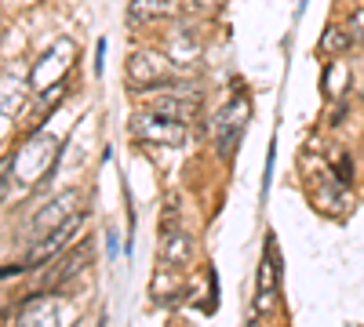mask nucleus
Masks as SVG:
<instances>
[{
	"instance_id": "nucleus-1",
	"label": "nucleus",
	"mask_w": 364,
	"mask_h": 327,
	"mask_svg": "<svg viewBox=\"0 0 364 327\" xmlns=\"http://www.w3.org/2000/svg\"><path fill=\"white\" fill-rule=\"evenodd\" d=\"M175 62L168 58V51L157 48H142L128 58V87L132 92H161V87L175 84Z\"/></svg>"
},
{
	"instance_id": "nucleus-2",
	"label": "nucleus",
	"mask_w": 364,
	"mask_h": 327,
	"mask_svg": "<svg viewBox=\"0 0 364 327\" xmlns=\"http://www.w3.org/2000/svg\"><path fill=\"white\" fill-rule=\"evenodd\" d=\"M248 116H252V99L245 92H237L215 116L211 124V138H215V153L223 160H230L237 153V142L245 138V128H248Z\"/></svg>"
},
{
	"instance_id": "nucleus-3",
	"label": "nucleus",
	"mask_w": 364,
	"mask_h": 327,
	"mask_svg": "<svg viewBox=\"0 0 364 327\" xmlns=\"http://www.w3.org/2000/svg\"><path fill=\"white\" fill-rule=\"evenodd\" d=\"M87 222V215H70L58 229H51V233H44V236H37V244L29 248V255H26V270H41L44 262H51L55 255H63L70 244H73V236L80 233V226Z\"/></svg>"
},
{
	"instance_id": "nucleus-4",
	"label": "nucleus",
	"mask_w": 364,
	"mask_h": 327,
	"mask_svg": "<svg viewBox=\"0 0 364 327\" xmlns=\"http://www.w3.org/2000/svg\"><path fill=\"white\" fill-rule=\"evenodd\" d=\"M77 58V44L73 40H55L41 58H37V70H33V77H29V84L37 87V92H44V87H55L58 80L66 77V70H70V62Z\"/></svg>"
},
{
	"instance_id": "nucleus-5",
	"label": "nucleus",
	"mask_w": 364,
	"mask_h": 327,
	"mask_svg": "<svg viewBox=\"0 0 364 327\" xmlns=\"http://www.w3.org/2000/svg\"><path fill=\"white\" fill-rule=\"evenodd\" d=\"M132 135H135L139 142L182 145V142H186V124L168 121V116H161V113H154V109H142V113H135V121H132Z\"/></svg>"
},
{
	"instance_id": "nucleus-6",
	"label": "nucleus",
	"mask_w": 364,
	"mask_h": 327,
	"mask_svg": "<svg viewBox=\"0 0 364 327\" xmlns=\"http://www.w3.org/2000/svg\"><path fill=\"white\" fill-rule=\"evenodd\" d=\"M91 255H95V244H91V240H80V244H77V251H70V255H66V258L58 262L55 270L41 280V287H44V291L66 287L73 277H80V270H87V265H91Z\"/></svg>"
},
{
	"instance_id": "nucleus-7",
	"label": "nucleus",
	"mask_w": 364,
	"mask_h": 327,
	"mask_svg": "<svg viewBox=\"0 0 364 327\" xmlns=\"http://www.w3.org/2000/svg\"><path fill=\"white\" fill-rule=\"evenodd\" d=\"M157 258H161V265H168V270H182V265H190V258H193V236L186 229H164Z\"/></svg>"
},
{
	"instance_id": "nucleus-8",
	"label": "nucleus",
	"mask_w": 364,
	"mask_h": 327,
	"mask_svg": "<svg viewBox=\"0 0 364 327\" xmlns=\"http://www.w3.org/2000/svg\"><path fill=\"white\" fill-rule=\"evenodd\" d=\"M146 109H154L168 121H178V124H190L193 116L200 113V99L197 95H161V99H149Z\"/></svg>"
},
{
	"instance_id": "nucleus-9",
	"label": "nucleus",
	"mask_w": 364,
	"mask_h": 327,
	"mask_svg": "<svg viewBox=\"0 0 364 327\" xmlns=\"http://www.w3.org/2000/svg\"><path fill=\"white\" fill-rule=\"evenodd\" d=\"M178 15V0H128V26H149Z\"/></svg>"
},
{
	"instance_id": "nucleus-10",
	"label": "nucleus",
	"mask_w": 364,
	"mask_h": 327,
	"mask_svg": "<svg viewBox=\"0 0 364 327\" xmlns=\"http://www.w3.org/2000/svg\"><path fill=\"white\" fill-rule=\"evenodd\" d=\"M73 207H77V193H63V196H55L48 207H41L37 211V218H33V233L41 236V233H51V229H58L70 215H73Z\"/></svg>"
},
{
	"instance_id": "nucleus-11",
	"label": "nucleus",
	"mask_w": 364,
	"mask_h": 327,
	"mask_svg": "<svg viewBox=\"0 0 364 327\" xmlns=\"http://www.w3.org/2000/svg\"><path fill=\"white\" fill-rule=\"evenodd\" d=\"M281 270V265H277ZM277 270H273V236L266 240V258L259 265V294H255V316L269 313L273 306V291H277Z\"/></svg>"
},
{
	"instance_id": "nucleus-12",
	"label": "nucleus",
	"mask_w": 364,
	"mask_h": 327,
	"mask_svg": "<svg viewBox=\"0 0 364 327\" xmlns=\"http://www.w3.org/2000/svg\"><path fill=\"white\" fill-rule=\"evenodd\" d=\"M15 327H55L51 320V302L44 294H33V299L22 302V316L15 320Z\"/></svg>"
},
{
	"instance_id": "nucleus-13",
	"label": "nucleus",
	"mask_w": 364,
	"mask_h": 327,
	"mask_svg": "<svg viewBox=\"0 0 364 327\" xmlns=\"http://www.w3.org/2000/svg\"><path fill=\"white\" fill-rule=\"evenodd\" d=\"M200 55V40L193 33H186V29H175L171 40H168V58L175 66H190L193 58Z\"/></svg>"
},
{
	"instance_id": "nucleus-14",
	"label": "nucleus",
	"mask_w": 364,
	"mask_h": 327,
	"mask_svg": "<svg viewBox=\"0 0 364 327\" xmlns=\"http://www.w3.org/2000/svg\"><path fill=\"white\" fill-rule=\"evenodd\" d=\"M353 44H357V40L350 37V29H346V26H343V29H339V26H328V29H324V40H321V51L339 58V55H346Z\"/></svg>"
},
{
	"instance_id": "nucleus-15",
	"label": "nucleus",
	"mask_w": 364,
	"mask_h": 327,
	"mask_svg": "<svg viewBox=\"0 0 364 327\" xmlns=\"http://www.w3.org/2000/svg\"><path fill=\"white\" fill-rule=\"evenodd\" d=\"M346 84H350V73H346V66L343 62H331L328 70H324V95H343L346 92Z\"/></svg>"
},
{
	"instance_id": "nucleus-16",
	"label": "nucleus",
	"mask_w": 364,
	"mask_h": 327,
	"mask_svg": "<svg viewBox=\"0 0 364 327\" xmlns=\"http://www.w3.org/2000/svg\"><path fill=\"white\" fill-rule=\"evenodd\" d=\"M346 29H350V37H353L357 44H364V8H353V11L346 15Z\"/></svg>"
},
{
	"instance_id": "nucleus-17",
	"label": "nucleus",
	"mask_w": 364,
	"mask_h": 327,
	"mask_svg": "<svg viewBox=\"0 0 364 327\" xmlns=\"http://www.w3.org/2000/svg\"><path fill=\"white\" fill-rule=\"evenodd\" d=\"M186 8L197 11V15H215L226 8V0H186Z\"/></svg>"
},
{
	"instance_id": "nucleus-18",
	"label": "nucleus",
	"mask_w": 364,
	"mask_h": 327,
	"mask_svg": "<svg viewBox=\"0 0 364 327\" xmlns=\"http://www.w3.org/2000/svg\"><path fill=\"white\" fill-rule=\"evenodd\" d=\"M339 178L350 186L353 182V164H350V157H339Z\"/></svg>"
}]
</instances>
